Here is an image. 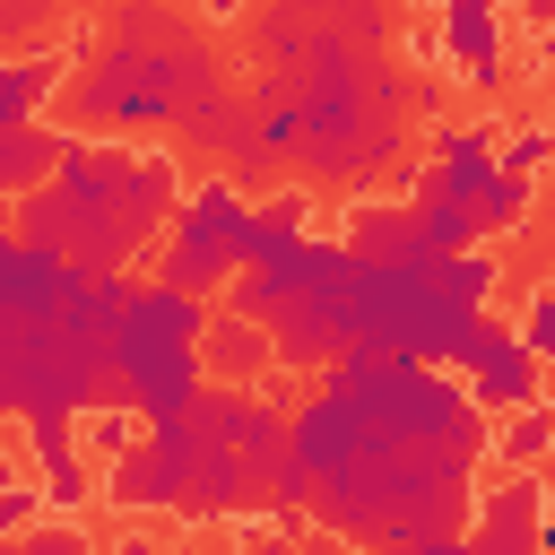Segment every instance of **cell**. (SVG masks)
<instances>
[{
  "label": "cell",
  "mask_w": 555,
  "mask_h": 555,
  "mask_svg": "<svg viewBox=\"0 0 555 555\" xmlns=\"http://www.w3.org/2000/svg\"><path fill=\"white\" fill-rule=\"evenodd\" d=\"M486 442H373L338 477H321L312 512L347 538L382 546H451L468 529V468Z\"/></svg>",
  "instance_id": "obj_1"
},
{
  "label": "cell",
  "mask_w": 555,
  "mask_h": 555,
  "mask_svg": "<svg viewBox=\"0 0 555 555\" xmlns=\"http://www.w3.org/2000/svg\"><path fill=\"white\" fill-rule=\"evenodd\" d=\"M113 399V347L61 312H0V416H87Z\"/></svg>",
  "instance_id": "obj_2"
},
{
  "label": "cell",
  "mask_w": 555,
  "mask_h": 555,
  "mask_svg": "<svg viewBox=\"0 0 555 555\" xmlns=\"http://www.w3.org/2000/svg\"><path fill=\"white\" fill-rule=\"evenodd\" d=\"M208 78V61L191 52V43H173V35H121L95 69H87V87H78V113L87 121H113V130H156V121H182L191 113V87Z\"/></svg>",
  "instance_id": "obj_3"
},
{
  "label": "cell",
  "mask_w": 555,
  "mask_h": 555,
  "mask_svg": "<svg viewBox=\"0 0 555 555\" xmlns=\"http://www.w3.org/2000/svg\"><path fill=\"white\" fill-rule=\"evenodd\" d=\"M243 234H251V199H243L225 173H208L199 191H182V208H173V225H165L156 278H173V286H191V295H225V278L243 269Z\"/></svg>",
  "instance_id": "obj_4"
},
{
  "label": "cell",
  "mask_w": 555,
  "mask_h": 555,
  "mask_svg": "<svg viewBox=\"0 0 555 555\" xmlns=\"http://www.w3.org/2000/svg\"><path fill=\"white\" fill-rule=\"evenodd\" d=\"M208 390V338H182V347H139V356H113V399L130 416H182L191 399Z\"/></svg>",
  "instance_id": "obj_5"
},
{
  "label": "cell",
  "mask_w": 555,
  "mask_h": 555,
  "mask_svg": "<svg viewBox=\"0 0 555 555\" xmlns=\"http://www.w3.org/2000/svg\"><path fill=\"white\" fill-rule=\"evenodd\" d=\"M208 321H217V295H191V286H173V278H130V304H121V321H113V356L208 338Z\"/></svg>",
  "instance_id": "obj_6"
},
{
  "label": "cell",
  "mask_w": 555,
  "mask_h": 555,
  "mask_svg": "<svg viewBox=\"0 0 555 555\" xmlns=\"http://www.w3.org/2000/svg\"><path fill=\"white\" fill-rule=\"evenodd\" d=\"M468 390H477V408H529L538 399V347L520 338V321H494V312H477V338H468Z\"/></svg>",
  "instance_id": "obj_7"
},
{
  "label": "cell",
  "mask_w": 555,
  "mask_h": 555,
  "mask_svg": "<svg viewBox=\"0 0 555 555\" xmlns=\"http://www.w3.org/2000/svg\"><path fill=\"white\" fill-rule=\"evenodd\" d=\"M442 52H451V69H460L468 87H503V61H512V43H503V0H451V9H442Z\"/></svg>",
  "instance_id": "obj_8"
},
{
  "label": "cell",
  "mask_w": 555,
  "mask_h": 555,
  "mask_svg": "<svg viewBox=\"0 0 555 555\" xmlns=\"http://www.w3.org/2000/svg\"><path fill=\"white\" fill-rule=\"evenodd\" d=\"M78 260L69 251H52V243H17V260H9V278H0V312H61L69 295H78Z\"/></svg>",
  "instance_id": "obj_9"
},
{
  "label": "cell",
  "mask_w": 555,
  "mask_h": 555,
  "mask_svg": "<svg viewBox=\"0 0 555 555\" xmlns=\"http://www.w3.org/2000/svg\"><path fill=\"white\" fill-rule=\"evenodd\" d=\"M26 442H35V468H43V503H52V512L87 503V442H78V416H26Z\"/></svg>",
  "instance_id": "obj_10"
},
{
  "label": "cell",
  "mask_w": 555,
  "mask_h": 555,
  "mask_svg": "<svg viewBox=\"0 0 555 555\" xmlns=\"http://www.w3.org/2000/svg\"><path fill=\"white\" fill-rule=\"evenodd\" d=\"M538 520H546V486H538V477H512V486H494V503L468 520V538H477L486 555H520V546H538Z\"/></svg>",
  "instance_id": "obj_11"
},
{
  "label": "cell",
  "mask_w": 555,
  "mask_h": 555,
  "mask_svg": "<svg viewBox=\"0 0 555 555\" xmlns=\"http://www.w3.org/2000/svg\"><path fill=\"white\" fill-rule=\"evenodd\" d=\"M269 356H278L269 321L217 304V321H208V382H251V373H269Z\"/></svg>",
  "instance_id": "obj_12"
},
{
  "label": "cell",
  "mask_w": 555,
  "mask_h": 555,
  "mask_svg": "<svg viewBox=\"0 0 555 555\" xmlns=\"http://www.w3.org/2000/svg\"><path fill=\"white\" fill-rule=\"evenodd\" d=\"M104 503H121V512H173V486H165V468H156L147 442H121V451H113V468H104Z\"/></svg>",
  "instance_id": "obj_13"
},
{
  "label": "cell",
  "mask_w": 555,
  "mask_h": 555,
  "mask_svg": "<svg viewBox=\"0 0 555 555\" xmlns=\"http://www.w3.org/2000/svg\"><path fill=\"white\" fill-rule=\"evenodd\" d=\"M61 61L52 52H26V61H0V121H35V104L52 95Z\"/></svg>",
  "instance_id": "obj_14"
},
{
  "label": "cell",
  "mask_w": 555,
  "mask_h": 555,
  "mask_svg": "<svg viewBox=\"0 0 555 555\" xmlns=\"http://www.w3.org/2000/svg\"><path fill=\"white\" fill-rule=\"evenodd\" d=\"M529 173L520 165H494V182L477 191V234H512V225H529Z\"/></svg>",
  "instance_id": "obj_15"
},
{
  "label": "cell",
  "mask_w": 555,
  "mask_h": 555,
  "mask_svg": "<svg viewBox=\"0 0 555 555\" xmlns=\"http://www.w3.org/2000/svg\"><path fill=\"white\" fill-rule=\"evenodd\" d=\"M494 451H503V460H512V468H538V460H546V451H555V416H546V408H538V399H529V408H512V425H503V434H494Z\"/></svg>",
  "instance_id": "obj_16"
},
{
  "label": "cell",
  "mask_w": 555,
  "mask_h": 555,
  "mask_svg": "<svg viewBox=\"0 0 555 555\" xmlns=\"http://www.w3.org/2000/svg\"><path fill=\"white\" fill-rule=\"evenodd\" d=\"M416 225H425L434 251H468L477 243V208H460V199H416Z\"/></svg>",
  "instance_id": "obj_17"
},
{
  "label": "cell",
  "mask_w": 555,
  "mask_h": 555,
  "mask_svg": "<svg viewBox=\"0 0 555 555\" xmlns=\"http://www.w3.org/2000/svg\"><path fill=\"white\" fill-rule=\"evenodd\" d=\"M520 338L538 347V364H555V286H538V295L520 304Z\"/></svg>",
  "instance_id": "obj_18"
},
{
  "label": "cell",
  "mask_w": 555,
  "mask_h": 555,
  "mask_svg": "<svg viewBox=\"0 0 555 555\" xmlns=\"http://www.w3.org/2000/svg\"><path fill=\"white\" fill-rule=\"evenodd\" d=\"M494 156H503V165H520V173H538V165L555 156V130H546V121H529V130H512Z\"/></svg>",
  "instance_id": "obj_19"
},
{
  "label": "cell",
  "mask_w": 555,
  "mask_h": 555,
  "mask_svg": "<svg viewBox=\"0 0 555 555\" xmlns=\"http://www.w3.org/2000/svg\"><path fill=\"white\" fill-rule=\"evenodd\" d=\"M35 512H43V486H26V477H9V486H0V538H17V529H26Z\"/></svg>",
  "instance_id": "obj_20"
},
{
  "label": "cell",
  "mask_w": 555,
  "mask_h": 555,
  "mask_svg": "<svg viewBox=\"0 0 555 555\" xmlns=\"http://www.w3.org/2000/svg\"><path fill=\"white\" fill-rule=\"evenodd\" d=\"M17 243H26V234H17V225H0V278H9V260H17Z\"/></svg>",
  "instance_id": "obj_21"
},
{
  "label": "cell",
  "mask_w": 555,
  "mask_h": 555,
  "mask_svg": "<svg viewBox=\"0 0 555 555\" xmlns=\"http://www.w3.org/2000/svg\"><path fill=\"white\" fill-rule=\"evenodd\" d=\"M538 546H555V486H546V520H538Z\"/></svg>",
  "instance_id": "obj_22"
},
{
  "label": "cell",
  "mask_w": 555,
  "mask_h": 555,
  "mask_svg": "<svg viewBox=\"0 0 555 555\" xmlns=\"http://www.w3.org/2000/svg\"><path fill=\"white\" fill-rule=\"evenodd\" d=\"M520 9H529V17H538V26H555V0H520Z\"/></svg>",
  "instance_id": "obj_23"
},
{
  "label": "cell",
  "mask_w": 555,
  "mask_h": 555,
  "mask_svg": "<svg viewBox=\"0 0 555 555\" xmlns=\"http://www.w3.org/2000/svg\"><path fill=\"white\" fill-rule=\"evenodd\" d=\"M199 9H208V17H234V9H243V0H199Z\"/></svg>",
  "instance_id": "obj_24"
},
{
  "label": "cell",
  "mask_w": 555,
  "mask_h": 555,
  "mask_svg": "<svg viewBox=\"0 0 555 555\" xmlns=\"http://www.w3.org/2000/svg\"><path fill=\"white\" fill-rule=\"evenodd\" d=\"M0 199H17V182H9V147H0Z\"/></svg>",
  "instance_id": "obj_25"
},
{
  "label": "cell",
  "mask_w": 555,
  "mask_h": 555,
  "mask_svg": "<svg viewBox=\"0 0 555 555\" xmlns=\"http://www.w3.org/2000/svg\"><path fill=\"white\" fill-rule=\"evenodd\" d=\"M9 477H17V460H9V451H0V486H9Z\"/></svg>",
  "instance_id": "obj_26"
},
{
  "label": "cell",
  "mask_w": 555,
  "mask_h": 555,
  "mask_svg": "<svg viewBox=\"0 0 555 555\" xmlns=\"http://www.w3.org/2000/svg\"><path fill=\"white\" fill-rule=\"evenodd\" d=\"M408 9H451V0H408Z\"/></svg>",
  "instance_id": "obj_27"
},
{
  "label": "cell",
  "mask_w": 555,
  "mask_h": 555,
  "mask_svg": "<svg viewBox=\"0 0 555 555\" xmlns=\"http://www.w3.org/2000/svg\"><path fill=\"white\" fill-rule=\"evenodd\" d=\"M546 460H555V451H546Z\"/></svg>",
  "instance_id": "obj_28"
}]
</instances>
